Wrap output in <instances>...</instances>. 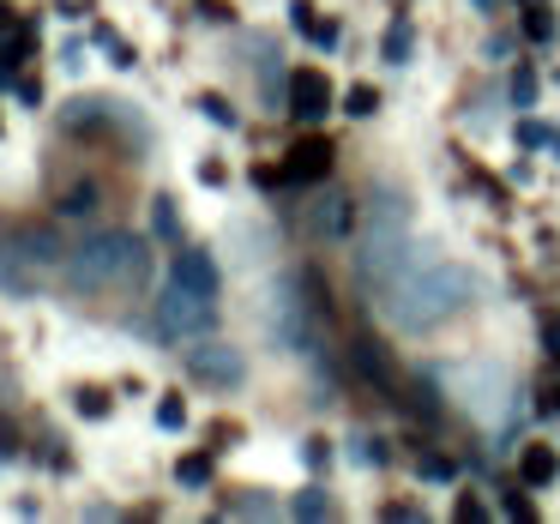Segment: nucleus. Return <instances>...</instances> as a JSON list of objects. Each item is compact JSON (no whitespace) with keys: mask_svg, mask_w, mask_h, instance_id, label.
Segmentation results:
<instances>
[{"mask_svg":"<svg viewBox=\"0 0 560 524\" xmlns=\"http://www.w3.org/2000/svg\"><path fill=\"white\" fill-rule=\"evenodd\" d=\"M476 295L470 266L458 259H440V254H416L398 278L380 290V314L404 331V338H428L434 326H446L464 302Z\"/></svg>","mask_w":560,"mask_h":524,"instance_id":"nucleus-1","label":"nucleus"},{"mask_svg":"<svg viewBox=\"0 0 560 524\" xmlns=\"http://www.w3.org/2000/svg\"><path fill=\"white\" fill-rule=\"evenodd\" d=\"M145 271V242L127 230H97L79 247H67V283L73 290H109Z\"/></svg>","mask_w":560,"mask_h":524,"instance_id":"nucleus-2","label":"nucleus"},{"mask_svg":"<svg viewBox=\"0 0 560 524\" xmlns=\"http://www.w3.org/2000/svg\"><path fill=\"white\" fill-rule=\"evenodd\" d=\"M307 290H314V278H283L278 295H271V338L290 356L314 350V302H307Z\"/></svg>","mask_w":560,"mask_h":524,"instance_id":"nucleus-3","label":"nucleus"},{"mask_svg":"<svg viewBox=\"0 0 560 524\" xmlns=\"http://www.w3.org/2000/svg\"><path fill=\"white\" fill-rule=\"evenodd\" d=\"M218 326V295H199V290H187V283H175L170 278V290L158 295V331L163 338H206V331Z\"/></svg>","mask_w":560,"mask_h":524,"instance_id":"nucleus-4","label":"nucleus"},{"mask_svg":"<svg viewBox=\"0 0 560 524\" xmlns=\"http://www.w3.org/2000/svg\"><path fill=\"white\" fill-rule=\"evenodd\" d=\"M187 374L199 380V386H218V392H235L247 380V362L235 343H199V350H187Z\"/></svg>","mask_w":560,"mask_h":524,"instance_id":"nucleus-5","label":"nucleus"},{"mask_svg":"<svg viewBox=\"0 0 560 524\" xmlns=\"http://www.w3.org/2000/svg\"><path fill=\"white\" fill-rule=\"evenodd\" d=\"M355 199L350 194H319L314 206H307V230L319 235V242H350V230H355Z\"/></svg>","mask_w":560,"mask_h":524,"instance_id":"nucleus-6","label":"nucleus"},{"mask_svg":"<svg viewBox=\"0 0 560 524\" xmlns=\"http://www.w3.org/2000/svg\"><path fill=\"white\" fill-rule=\"evenodd\" d=\"M290 115L295 121H326L331 115V79L319 73V67L290 73Z\"/></svg>","mask_w":560,"mask_h":524,"instance_id":"nucleus-7","label":"nucleus"},{"mask_svg":"<svg viewBox=\"0 0 560 524\" xmlns=\"http://www.w3.org/2000/svg\"><path fill=\"white\" fill-rule=\"evenodd\" d=\"M278 175H283L290 187H314V182H326V175H331V145H326V139H295Z\"/></svg>","mask_w":560,"mask_h":524,"instance_id":"nucleus-8","label":"nucleus"},{"mask_svg":"<svg viewBox=\"0 0 560 524\" xmlns=\"http://www.w3.org/2000/svg\"><path fill=\"white\" fill-rule=\"evenodd\" d=\"M37 259L25 254V242H19V235H0V290L7 295H31L37 290Z\"/></svg>","mask_w":560,"mask_h":524,"instance_id":"nucleus-9","label":"nucleus"},{"mask_svg":"<svg viewBox=\"0 0 560 524\" xmlns=\"http://www.w3.org/2000/svg\"><path fill=\"white\" fill-rule=\"evenodd\" d=\"M350 368H355V374H362L374 392H386V404H398V380H392L386 350H380L374 338H355V343H350Z\"/></svg>","mask_w":560,"mask_h":524,"instance_id":"nucleus-10","label":"nucleus"},{"mask_svg":"<svg viewBox=\"0 0 560 524\" xmlns=\"http://www.w3.org/2000/svg\"><path fill=\"white\" fill-rule=\"evenodd\" d=\"M170 278L175 283H187V290H199V295H218V259L206 254V247H182L175 254V266H170Z\"/></svg>","mask_w":560,"mask_h":524,"instance_id":"nucleus-11","label":"nucleus"},{"mask_svg":"<svg viewBox=\"0 0 560 524\" xmlns=\"http://www.w3.org/2000/svg\"><path fill=\"white\" fill-rule=\"evenodd\" d=\"M518 470H524V482H530V488L555 482V476H560V458H555V446H524Z\"/></svg>","mask_w":560,"mask_h":524,"instance_id":"nucleus-12","label":"nucleus"},{"mask_svg":"<svg viewBox=\"0 0 560 524\" xmlns=\"http://www.w3.org/2000/svg\"><path fill=\"white\" fill-rule=\"evenodd\" d=\"M290 25H295V31H307V37H314L319 49H331V43H338V25L314 19V7H307V0H290Z\"/></svg>","mask_w":560,"mask_h":524,"instance_id":"nucleus-13","label":"nucleus"},{"mask_svg":"<svg viewBox=\"0 0 560 524\" xmlns=\"http://www.w3.org/2000/svg\"><path fill=\"white\" fill-rule=\"evenodd\" d=\"M410 55H416V31L398 19V25H392L386 37H380V61H386V67H404Z\"/></svg>","mask_w":560,"mask_h":524,"instance_id":"nucleus-14","label":"nucleus"},{"mask_svg":"<svg viewBox=\"0 0 560 524\" xmlns=\"http://www.w3.org/2000/svg\"><path fill=\"white\" fill-rule=\"evenodd\" d=\"M290 512H295V519H331V500H326V488H302V494L290 500Z\"/></svg>","mask_w":560,"mask_h":524,"instance_id":"nucleus-15","label":"nucleus"},{"mask_svg":"<svg viewBox=\"0 0 560 524\" xmlns=\"http://www.w3.org/2000/svg\"><path fill=\"white\" fill-rule=\"evenodd\" d=\"M555 13H548V7H524V37L530 43H555Z\"/></svg>","mask_w":560,"mask_h":524,"instance_id":"nucleus-16","label":"nucleus"},{"mask_svg":"<svg viewBox=\"0 0 560 524\" xmlns=\"http://www.w3.org/2000/svg\"><path fill=\"white\" fill-rule=\"evenodd\" d=\"M97 211V187H67L61 194V218H91Z\"/></svg>","mask_w":560,"mask_h":524,"instance_id":"nucleus-17","label":"nucleus"},{"mask_svg":"<svg viewBox=\"0 0 560 524\" xmlns=\"http://www.w3.org/2000/svg\"><path fill=\"white\" fill-rule=\"evenodd\" d=\"M151 230H158L163 242H182V218H175V199H158V206H151Z\"/></svg>","mask_w":560,"mask_h":524,"instance_id":"nucleus-18","label":"nucleus"},{"mask_svg":"<svg viewBox=\"0 0 560 524\" xmlns=\"http://www.w3.org/2000/svg\"><path fill=\"white\" fill-rule=\"evenodd\" d=\"M175 476H182L187 488H206V482H211V458H206V452H194V458L175 464Z\"/></svg>","mask_w":560,"mask_h":524,"instance_id":"nucleus-19","label":"nucleus"},{"mask_svg":"<svg viewBox=\"0 0 560 524\" xmlns=\"http://www.w3.org/2000/svg\"><path fill=\"white\" fill-rule=\"evenodd\" d=\"M73 410H79V416H91V422H97V416H109V392H97V386L73 392Z\"/></svg>","mask_w":560,"mask_h":524,"instance_id":"nucleus-20","label":"nucleus"},{"mask_svg":"<svg viewBox=\"0 0 560 524\" xmlns=\"http://www.w3.org/2000/svg\"><path fill=\"white\" fill-rule=\"evenodd\" d=\"M512 103H518V109H530V103H536V67L530 61L512 73Z\"/></svg>","mask_w":560,"mask_h":524,"instance_id":"nucleus-21","label":"nucleus"},{"mask_svg":"<svg viewBox=\"0 0 560 524\" xmlns=\"http://www.w3.org/2000/svg\"><path fill=\"white\" fill-rule=\"evenodd\" d=\"M343 103H350L355 121H368V115L380 109V91H374V85H350V97H343Z\"/></svg>","mask_w":560,"mask_h":524,"instance_id":"nucleus-22","label":"nucleus"},{"mask_svg":"<svg viewBox=\"0 0 560 524\" xmlns=\"http://www.w3.org/2000/svg\"><path fill=\"white\" fill-rule=\"evenodd\" d=\"M235 519H271V512H278V506H271V500L266 494H247V500H235Z\"/></svg>","mask_w":560,"mask_h":524,"instance_id":"nucleus-23","label":"nucleus"},{"mask_svg":"<svg viewBox=\"0 0 560 524\" xmlns=\"http://www.w3.org/2000/svg\"><path fill=\"white\" fill-rule=\"evenodd\" d=\"M158 428H170V434H175V428H187V410H182V398H163V404H158Z\"/></svg>","mask_w":560,"mask_h":524,"instance_id":"nucleus-24","label":"nucleus"},{"mask_svg":"<svg viewBox=\"0 0 560 524\" xmlns=\"http://www.w3.org/2000/svg\"><path fill=\"white\" fill-rule=\"evenodd\" d=\"M199 109H206V121H218V127H235V109L223 97H199Z\"/></svg>","mask_w":560,"mask_h":524,"instance_id":"nucleus-25","label":"nucleus"},{"mask_svg":"<svg viewBox=\"0 0 560 524\" xmlns=\"http://www.w3.org/2000/svg\"><path fill=\"white\" fill-rule=\"evenodd\" d=\"M422 476H428V482H452L458 464H452V458H422Z\"/></svg>","mask_w":560,"mask_h":524,"instance_id":"nucleus-26","label":"nucleus"},{"mask_svg":"<svg viewBox=\"0 0 560 524\" xmlns=\"http://www.w3.org/2000/svg\"><path fill=\"white\" fill-rule=\"evenodd\" d=\"M506 519H512V524H530V519H536V506H530L524 494H512V500H506Z\"/></svg>","mask_w":560,"mask_h":524,"instance_id":"nucleus-27","label":"nucleus"},{"mask_svg":"<svg viewBox=\"0 0 560 524\" xmlns=\"http://www.w3.org/2000/svg\"><path fill=\"white\" fill-rule=\"evenodd\" d=\"M458 519H464V524H488L482 500H458Z\"/></svg>","mask_w":560,"mask_h":524,"instance_id":"nucleus-28","label":"nucleus"},{"mask_svg":"<svg viewBox=\"0 0 560 524\" xmlns=\"http://www.w3.org/2000/svg\"><path fill=\"white\" fill-rule=\"evenodd\" d=\"M518 145H524V151H536V145H542V127L524 121V127H518Z\"/></svg>","mask_w":560,"mask_h":524,"instance_id":"nucleus-29","label":"nucleus"},{"mask_svg":"<svg viewBox=\"0 0 560 524\" xmlns=\"http://www.w3.org/2000/svg\"><path fill=\"white\" fill-rule=\"evenodd\" d=\"M7 458H13V428L0 422V464H7Z\"/></svg>","mask_w":560,"mask_h":524,"instance_id":"nucleus-30","label":"nucleus"},{"mask_svg":"<svg viewBox=\"0 0 560 524\" xmlns=\"http://www.w3.org/2000/svg\"><path fill=\"white\" fill-rule=\"evenodd\" d=\"M548 356H560V319H548Z\"/></svg>","mask_w":560,"mask_h":524,"instance_id":"nucleus-31","label":"nucleus"},{"mask_svg":"<svg viewBox=\"0 0 560 524\" xmlns=\"http://www.w3.org/2000/svg\"><path fill=\"white\" fill-rule=\"evenodd\" d=\"M7 25H13V19H7V7H0V37H7Z\"/></svg>","mask_w":560,"mask_h":524,"instance_id":"nucleus-32","label":"nucleus"}]
</instances>
